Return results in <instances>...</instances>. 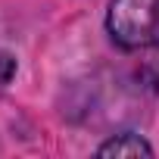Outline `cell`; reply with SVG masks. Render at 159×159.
Returning a JSON list of instances; mask_svg holds the SVG:
<instances>
[{"mask_svg":"<svg viewBox=\"0 0 159 159\" xmlns=\"http://www.w3.org/2000/svg\"><path fill=\"white\" fill-rule=\"evenodd\" d=\"M112 41L125 50H140L159 41V0H112L106 13Z\"/></svg>","mask_w":159,"mask_h":159,"instance_id":"6da1fadb","label":"cell"},{"mask_svg":"<svg viewBox=\"0 0 159 159\" xmlns=\"http://www.w3.org/2000/svg\"><path fill=\"white\" fill-rule=\"evenodd\" d=\"M13 75H16V59H13L10 53L0 50V91L10 84V78H13Z\"/></svg>","mask_w":159,"mask_h":159,"instance_id":"3957f363","label":"cell"},{"mask_svg":"<svg viewBox=\"0 0 159 159\" xmlns=\"http://www.w3.org/2000/svg\"><path fill=\"white\" fill-rule=\"evenodd\" d=\"M100 156H153V147L140 134H116L109 137L100 150Z\"/></svg>","mask_w":159,"mask_h":159,"instance_id":"7a4b0ae2","label":"cell"},{"mask_svg":"<svg viewBox=\"0 0 159 159\" xmlns=\"http://www.w3.org/2000/svg\"><path fill=\"white\" fill-rule=\"evenodd\" d=\"M150 75H153V81L159 84V47H156V53H153V59H150Z\"/></svg>","mask_w":159,"mask_h":159,"instance_id":"277c9868","label":"cell"}]
</instances>
